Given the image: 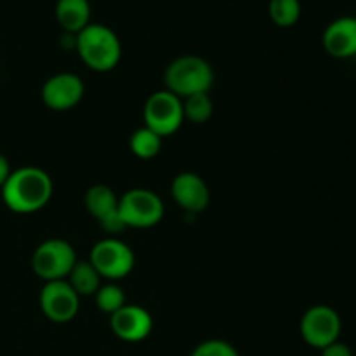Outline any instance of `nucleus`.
<instances>
[{
    "label": "nucleus",
    "instance_id": "nucleus-24",
    "mask_svg": "<svg viewBox=\"0 0 356 356\" xmlns=\"http://www.w3.org/2000/svg\"><path fill=\"white\" fill-rule=\"evenodd\" d=\"M61 45L65 49H76V35L75 33H63L61 35Z\"/></svg>",
    "mask_w": 356,
    "mask_h": 356
},
{
    "label": "nucleus",
    "instance_id": "nucleus-2",
    "mask_svg": "<svg viewBox=\"0 0 356 356\" xmlns=\"http://www.w3.org/2000/svg\"><path fill=\"white\" fill-rule=\"evenodd\" d=\"M75 51L87 68L99 73L113 70L122 59L120 38L111 28L99 23H90L76 33Z\"/></svg>",
    "mask_w": 356,
    "mask_h": 356
},
{
    "label": "nucleus",
    "instance_id": "nucleus-16",
    "mask_svg": "<svg viewBox=\"0 0 356 356\" xmlns=\"http://www.w3.org/2000/svg\"><path fill=\"white\" fill-rule=\"evenodd\" d=\"M66 282L70 287L79 294V298H89L97 292L101 287V277L96 271V268L90 264V261H79L73 264L72 271L66 277Z\"/></svg>",
    "mask_w": 356,
    "mask_h": 356
},
{
    "label": "nucleus",
    "instance_id": "nucleus-8",
    "mask_svg": "<svg viewBox=\"0 0 356 356\" xmlns=\"http://www.w3.org/2000/svg\"><path fill=\"white\" fill-rule=\"evenodd\" d=\"M341 323L339 313L325 305H316L309 308L301 318V336L306 344L316 350H323L329 344L339 341Z\"/></svg>",
    "mask_w": 356,
    "mask_h": 356
},
{
    "label": "nucleus",
    "instance_id": "nucleus-1",
    "mask_svg": "<svg viewBox=\"0 0 356 356\" xmlns=\"http://www.w3.org/2000/svg\"><path fill=\"white\" fill-rule=\"evenodd\" d=\"M0 190L3 204L9 211L16 214H33L51 202L54 184L45 170L26 165L13 170Z\"/></svg>",
    "mask_w": 356,
    "mask_h": 356
},
{
    "label": "nucleus",
    "instance_id": "nucleus-19",
    "mask_svg": "<svg viewBox=\"0 0 356 356\" xmlns=\"http://www.w3.org/2000/svg\"><path fill=\"white\" fill-rule=\"evenodd\" d=\"M268 14L277 26L291 28L301 17V2L299 0H270Z\"/></svg>",
    "mask_w": 356,
    "mask_h": 356
},
{
    "label": "nucleus",
    "instance_id": "nucleus-21",
    "mask_svg": "<svg viewBox=\"0 0 356 356\" xmlns=\"http://www.w3.org/2000/svg\"><path fill=\"white\" fill-rule=\"evenodd\" d=\"M190 356H240L235 346L221 339H209L198 344Z\"/></svg>",
    "mask_w": 356,
    "mask_h": 356
},
{
    "label": "nucleus",
    "instance_id": "nucleus-20",
    "mask_svg": "<svg viewBox=\"0 0 356 356\" xmlns=\"http://www.w3.org/2000/svg\"><path fill=\"white\" fill-rule=\"evenodd\" d=\"M94 299H96V306L99 308V312L106 313L110 316L117 313L122 306L127 305L124 289L115 284V282H108V284L101 285L96 294H94Z\"/></svg>",
    "mask_w": 356,
    "mask_h": 356
},
{
    "label": "nucleus",
    "instance_id": "nucleus-4",
    "mask_svg": "<svg viewBox=\"0 0 356 356\" xmlns=\"http://www.w3.org/2000/svg\"><path fill=\"white\" fill-rule=\"evenodd\" d=\"M118 214L125 228L146 229L156 226L163 219L165 207L155 191L146 188L129 190L118 198Z\"/></svg>",
    "mask_w": 356,
    "mask_h": 356
},
{
    "label": "nucleus",
    "instance_id": "nucleus-13",
    "mask_svg": "<svg viewBox=\"0 0 356 356\" xmlns=\"http://www.w3.org/2000/svg\"><path fill=\"white\" fill-rule=\"evenodd\" d=\"M170 195L174 202L188 214L205 211L211 200L207 183L195 172H181L170 183Z\"/></svg>",
    "mask_w": 356,
    "mask_h": 356
},
{
    "label": "nucleus",
    "instance_id": "nucleus-5",
    "mask_svg": "<svg viewBox=\"0 0 356 356\" xmlns=\"http://www.w3.org/2000/svg\"><path fill=\"white\" fill-rule=\"evenodd\" d=\"M75 263V249L72 243L63 238L45 240L31 256V270L44 282L66 280Z\"/></svg>",
    "mask_w": 356,
    "mask_h": 356
},
{
    "label": "nucleus",
    "instance_id": "nucleus-6",
    "mask_svg": "<svg viewBox=\"0 0 356 356\" xmlns=\"http://www.w3.org/2000/svg\"><path fill=\"white\" fill-rule=\"evenodd\" d=\"M145 127L156 132L160 138L172 136L181 129L184 122L183 99L170 90H156L146 99L143 108Z\"/></svg>",
    "mask_w": 356,
    "mask_h": 356
},
{
    "label": "nucleus",
    "instance_id": "nucleus-3",
    "mask_svg": "<svg viewBox=\"0 0 356 356\" xmlns=\"http://www.w3.org/2000/svg\"><path fill=\"white\" fill-rule=\"evenodd\" d=\"M165 89L184 99L188 96L209 92L214 83V70L200 56L186 54L176 58L165 70Z\"/></svg>",
    "mask_w": 356,
    "mask_h": 356
},
{
    "label": "nucleus",
    "instance_id": "nucleus-18",
    "mask_svg": "<svg viewBox=\"0 0 356 356\" xmlns=\"http://www.w3.org/2000/svg\"><path fill=\"white\" fill-rule=\"evenodd\" d=\"M183 113L184 120H190L191 124H205V122L211 120L212 113H214V103H212L209 92L184 97Z\"/></svg>",
    "mask_w": 356,
    "mask_h": 356
},
{
    "label": "nucleus",
    "instance_id": "nucleus-9",
    "mask_svg": "<svg viewBox=\"0 0 356 356\" xmlns=\"http://www.w3.org/2000/svg\"><path fill=\"white\" fill-rule=\"evenodd\" d=\"M42 313L54 323H68L79 315L80 298L66 280L45 282L38 298Z\"/></svg>",
    "mask_w": 356,
    "mask_h": 356
},
{
    "label": "nucleus",
    "instance_id": "nucleus-10",
    "mask_svg": "<svg viewBox=\"0 0 356 356\" xmlns=\"http://www.w3.org/2000/svg\"><path fill=\"white\" fill-rule=\"evenodd\" d=\"M86 86L75 73L63 72L49 76L42 86V101L52 111H68L82 101Z\"/></svg>",
    "mask_w": 356,
    "mask_h": 356
},
{
    "label": "nucleus",
    "instance_id": "nucleus-15",
    "mask_svg": "<svg viewBox=\"0 0 356 356\" xmlns=\"http://www.w3.org/2000/svg\"><path fill=\"white\" fill-rule=\"evenodd\" d=\"M56 19L66 33H80L90 24L89 0H58L56 3Z\"/></svg>",
    "mask_w": 356,
    "mask_h": 356
},
{
    "label": "nucleus",
    "instance_id": "nucleus-12",
    "mask_svg": "<svg viewBox=\"0 0 356 356\" xmlns=\"http://www.w3.org/2000/svg\"><path fill=\"white\" fill-rule=\"evenodd\" d=\"M86 207L92 218L99 221L101 228L108 233H120L125 229L118 214V197L106 184H94L86 193Z\"/></svg>",
    "mask_w": 356,
    "mask_h": 356
},
{
    "label": "nucleus",
    "instance_id": "nucleus-14",
    "mask_svg": "<svg viewBox=\"0 0 356 356\" xmlns=\"http://www.w3.org/2000/svg\"><path fill=\"white\" fill-rule=\"evenodd\" d=\"M322 44L332 58L346 59L356 56V17L343 16L334 19L323 31Z\"/></svg>",
    "mask_w": 356,
    "mask_h": 356
},
{
    "label": "nucleus",
    "instance_id": "nucleus-17",
    "mask_svg": "<svg viewBox=\"0 0 356 356\" xmlns=\"http://www.w3.org/2000/svg\"><path fill=\"white\" fill-rule=\"evenodd\" d=\"M162 145L163 138H160L156 132L149 131L148 127H141L138 129V131H134L131 139H129L131 152L141 160L155 159V156L162 152Z\"/></svg>",
    "mask_w": 356,
    "mask_h": 356
},
{
    "label": "nucleus",
    "instance_id": "nucleus-11",
    "mask_svg": "<svg viewBox=\"0 0 356 356\" xmlns=\"http://www.w3.org/2000/svg\"><path fill=\"white\" fill-rule=\"evenodd\" d=\"M110 327L118 339L125 343H139L152 334L153 318L143 306L125 305L110 316Z\"/></svg>",
    "mask_w": 356,
    "mask_h": 356
},
{
    "label": "nucleus",
    "instance_id": "nucleus-23",
    "mask_svg": "<svg viewBox=\"0 0 356 356\" xmlns=\"http://www.w3.org/2000/svg\"><path fill=\"white\" fill-rule=\"evenodd\" d=\"M10 172H13V169H10V163L9 160H7V156H3L2 153H0V188L6 184V181L9 179Z\"/></svg>",
    "mask_w": 356,
    "mask_h": 356
},
{
    "label": "nucleus",
    "instance_id": "nucleus-22",
    "mask_svg": "<svg viewBox=\"0 0 356 356\" xmlns=\"http://www.w3.org/2000/svg\"><path fill=\"white\" fill-rule=\"evenodd\" d=\"M322 356H353V351H351V348L348 344L336 341V343L323 348Z\"/></svg>",
    "mask_w": 356,
    "mask_h": 356
},
{
    "label": "nucleus",
    "instance_id": "nucleus-7",
    "mask_svg": "<svg viewBox=\"0 0 356 356\" xmlns=\"http://www.w3.org/2000/svg\"><path fill=\"white\" fill-rule=\"evenodd\" d=\"M89 261L101 278L118 282L134 270L136 256L127 243L110 236V238L99 240L92 247Z\"/></svg>",
    "mask_w": 356,
    "mask_h": 356
}]
</instances>
